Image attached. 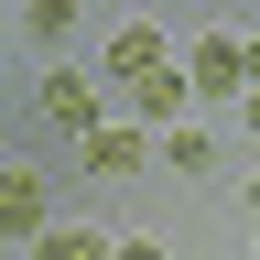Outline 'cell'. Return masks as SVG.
I'll return each instance as SVG.
<instances>
[{"mask_svg":"<svg viewBox=\"0 0 260 260\" xmlns=\"http://www.w3.org/2000/svg\"><path fill=\"white\" fill-rule=\"evenodd\" d=\"M162 174H217V141H206V130H162Z\"/></svg>","mask_w":260,"mask_h":260,"instance_id":"52a82bcc","label":"cell"},{"mask_svg":"<svg viewBox=\"0 0 260 260\" xmlns=\"http://www.w3.org/2000/svg\"><path fill=\"white\" fill-rule=\"evenodd\" d=\"M32 260H109V239H98V228H44Z\"/></svg>","mask_w":260,"mask_h":260,"instance_id":"ba28073f","label":"cell"},{"mask_svg":"<svg viewBox=\"0 0 260 260\" xmlns=\"http://www.w3.org/2000/svg\"><path fill=\"white\" fill-rule=\"evenodd\" d=\"M184 87L195 98H249V44L239 32H206V44L184 54Z\"/></svg>","mask_w":260,"mask_h":260,"instance_id":"3957f363","label":"cell"},{"mask_svg":"<svg viewBox=\"0 0 260 260\" xmlns=\"http://www.w3.org/2000/svg\"><path fill=\"white\" fill-rule=\"evenodd\" d=\"M98 130H109V109H98L87 76H44V87L22 98V141H32V152H76V162H87Z\"/></svg>","mask_w":260,"mask_h":260,"instance_id":"6da1fadb","label":"cell"},{"mask_svg":"<svg viewBox=\"0 0 260 260\" xmlns=\"http://www.w3.org/2000/svg\"><path fill=\"white\" fill-rule=\"evenodd\" d=\"M109 260H162V249L152 239H109Z\"/></svg>","mask_w":260,"mask_h":260,"instance_id":"9c48e42d","label":"cell"},{"mask_svg":"<svg viewBox=\"0 0 260 260\" xmlns=\"http://www.w3.org/2000/svg\"><path fill=\"white\" fill-rule=\"evenodd\" d=\"M184 98H195L184 65H162V76H141V87L119 98V119H130V130H184Z\"/></svg>","mask_w":260,"mask_h":260,"instance_id":"5b68a950","label":"cell"},{"mask_svg":"<svg viewBox=\"0 0 260 260\" xmlns=\"http://www.w3.org/2000/svg\"><path fill=\"white\" fill-rule=\"evenodd\" d=\"M0 228H11V239L32 249L54 228V184H44V162H22V174H0Z\"/></svg>","mask_w":260,"mask_h":260,"instance_id":"277c9868","label":"cell"},{"mask_svg":"<svg viewBox=\"0 0 260 260\" xmlns=\"http://www.w3.org/2000/svg\"><path fill=\"white\" fill-rule=\"evenodd\" d=\"M249 87H260V44H249Z\"/></svg>","mask_w":260,"mask_h":260,"instance_id":"8fae6325","label":"cell"},{"mask_svg":"<svg viewBox=\"0 0 260 260\" xmlns=\"http://www.w3.org/2000/svg\"><path fill=\"white\" fill-rule=\"evenodd\" d=\"M152 130H130V119H109V130H98V141H87V162H76V174L87 184H130V174H152Z\"/></svg>","mask_w":260,"mask_h":260,"instance_id":"7a4b0ae2","label":"cell"},{"mask_svg":"<svg viewBox=\"0 0 260 260\" xmlns=\"http://www.w3.org/2000/svg\"><path fill=\"white\" fill-rule=\"evenodd\" d=\"M239 109H249V141H260V87H249V98H239Z\"/></svg>","mask_w":260,"mask_h":260,"instance_id":"30bf717a","label":"cell"},{"mask_svg":"<svg viewBox=\"0 0 260 260\" xmlns=\"http://www.w3.org/2000/svg\"><path fill=\"white\" fill-rule=\"evenodd\" d=\"M162 65H174V54H162V32H152V22H130L119 44H109V76H119V87H141V76H162Z\"/></svg>","mask_w":260,"mask_h":260,"instance_id":"8992f818","label":"cell"}]
</instances>
